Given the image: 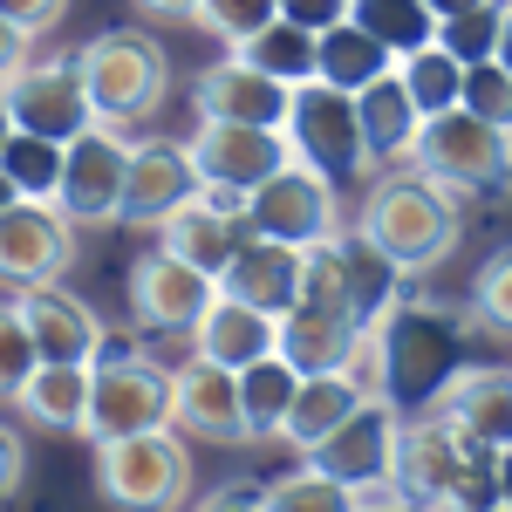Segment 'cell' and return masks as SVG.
<instances>
[{
    "label": "cell",
    "instance_id": "1",
    "mask_svg": "<svg viewBox=\"0 0 512 512\" xmlns=\"http://www.w3.org/2000/svg\"><path fill=\"white\" fill-rule=\"evenodd\" d=\"M355 233L376 239L403 274H424L437 260H451V246L465 239V205H458L451 185H437L431 171L396 164L369 185L362 212H355Z\"/></svg>",
    "mask_w": 512,
    "mask_h": 512
},
{
    "label": "cell",
    "instance_id": "2",
    "mask_svg": "<svg viewBox=\"0 0 512 512\" xmlns=\"http://www.w3.org/2000/svg\"><path fill=\"white\" fill-rule=\"evenodd\" d=\"M396 492H410L424 512H492L499 506V451L465 437L451 417L417 410V417H403Z\"/></svg>",
    "mask_w": 512,
    "mask_h": 512
},
{
    "label": "cell",
    "instance_id": "3",
    "mask_svg": "<svg viewBox=\"0 0 512 512\" xmlns=\"http://www.w3.org/2000/svg\"><path fill=\"white\" fill-rule=\"evenodd\" d=\"M376 342H383V396L396 410L403 403H424L431 410L437 390L458 376V328L444 308L424 301H396L390 315L376 321Z\"/></svg>",
    "mask_w": 512,
    "mask_h": 512
},
{
    "label": "cell",
    "instance_id": "4",
    "mask_svg": "<svg viewBox=\"0 0 512 512\" xmlns=\"http://www.w3.org/2000/svg\"><path fill=\"white\" fill-rule=\"evenodd\" d=\"M76 69L89 82V103H96V123H144L164 103V82H171V62L151 35H130V28H110L89 48H76Z\"/></svg>",
    "mask_w": 512,
    "mask_h": 512
},
{
    "label": "cell",
    "instance_id": "5",
    "mask_svg": "<svg viewBox=\"0 0 512 512\" xmlns=\"http://www.w3.org/2000/svg\"><path fill=\"white\" fill-rule=\"evenodd\" d=\"M96 492L117 512H178L192 492V451L171 431H137L96 444Z\"/></svg>",
    "mask_w": 512,
    "mask_h": 512
},
{
    "label": "cell",
    "instance_id": "6",
    "mask_svg": "<svg viewBox=\"0 0 512 512\" xmlns=\"http://www.w3.org/2000/svg\"><path fill=\"white\" fill-rule=\"evenodd\" d=\"M410 164L431 171L437 185H451V192H512V130L472 117L458 103L444 117H424Z\"/></svg>",
    "mask_w": 512,
    "mask_h": 512
},
{
    "label": "cell",
    "instance_id": "7",
    "mask_svg": "<svg viewBox=\"0 0 512 512\" xmlns=\"http://www.w3.org/2000/svg\"><path fill=\"white\" fill-rule=\"evenodd\" d=\"M287 144H294V158L315 164L321 178L342 192V185H362L376 164H369V144H362V117H355V96L349 89H335V82H301L294 89V103H287Z\"/></svg>",
    "mask_w": 512,
    "mask_h": 512
},
{
    "label": "cell",
    "instance_id": "8",
    "mask_svg": "<svg viewBox=\"0 0 512 512\" xmlns=\"http://www.w3.org/2000/svg\"><path fill=\"white\" fill-rule=\"evenodd\" d=\"M137 431H171V369L151 355L130 362H89V410H82V437L117 444Z\"/></svg>",
    "mask_w": 512,
    "mask_h": 512
},
{
    "label": "cell",
    "instance_id": "9",
    "mask_svg": "<svg viewBox=\"0 0 512 512\" xmlns=\"http://www.w3.org/2000/svg\"><path fill=\"white\" fill-rule=\"evenodd\" d=\"M396 451H403V410L390 396H369L342 431H328L308 451V465H321L328 478H342V485H355L369 499V492L396 485Z\"/></svg>",
    "mask_w": 512,
    "mask_h": 512
},
{
    "label": "cell",
    "instance_id": "10",
    "mask_svg": "<svg viewBox=\"0 0 512 512\" xmlns=\"http://www.w3.org/2000/svg\"><path fill=\"white\" fill-rule=\"evenodd\" d=\"M7 110H14V130L48 137V144H76L82 130H96V103H89V82H82L76 55L28 62L7 82Z\"/></svg>",
    "mask_w": 512,
    "mask_h": 512
},
{
    "label": "cell",
    "instance_id": "11",
    "mask_svg": "<svg viewBox=\"0 0 512 512\" xmlns=\"http://www.w3.org/2000/svg\"><path fill=\"white\" fill-rule=\"evenodd\" d=\"M246 226L260 239H280V246H321V239L342 233V219H335V185L321 178L315 164H287L274 171L260 192L246 198Z\"/></svg>",
    "mask_w": 512,
    "mask_h": 512
},
{
    "label": "cell",
    "instance_id": "12",
    "mask_svg": "<svg viewBox=\"0 0 512 512\" xmlns=\"http://www.w3.org/2000/svg\"><path fill=\"white\" fill-rule=\"evenodd\" d=\"M185 151H192L198 185H233V192H260L274 171L294 164L287 130H267V123H212V117H198V130L185 137Z\"/></svg>",
    "mask_w": 512,
    "mask_h": 512
},
{
    "label": "cell",
    "instance_id": "13",
    "mask_svg": "<svg viewBox=\"0 0 512 512\" xmlns=\"http://www.w3.org/2000/svg\"><path fill=\"white\" fill-rule=\"evenodd\" d=\"M69 260H76V219L55 198H14L0 212V280L41 287L69 274Z\"/></svg>",
    "mask_w": 512,
    "mask_h": 512
},
{
    "label": "cell",
    "instance_id": "14",
    "mask_svg": "<svg viewBox=\"0 0 512 512\" xmlns=\"http://www.w3.org/2000/svg\"><path fill=\"white\" fill-rule=\"evenodd\" d=\"M123 178H130V137H123L117 123H96V130H82L76 144H69L55 205L76 226H110L123 205Z\"/></svg>",
    "mask_w": 512,
    "mask_h": 512
},
{
    "label": "cell",
    "instance_id": "15",
    "mask_svg": "<svg viewBox=\"0 0 512 512\" xmlns=\"http://www.w3.org/2000/svg\"><path fill=\"white\" fill-rule=\"evenodd\" d=\"M219 301V280L205 274V267H192V260H178V253H144L137 267H130V315H137V328H185L192 335L198 315Z\"/></svg>",
    "mask_w": 512,
    "mask_h": 512
},
{
    "label": "cell",
    "instance_id": "16",
    "mask_svg": "<svg viewBox=\"0 0 512 512\" xmlns=\"http://www.w3.org/2000/svg\"><path fill=\"white\" fill-rule=\"evenodd\" d=\"M198 198V171L185 144H130V178H123V205H117V226H137V233H158L171 212H185Z\"/></svg>",
    "mask_w": 512,
    "mask_h": 512
},
{
    "label": "cell",
    "instance_id": "17",
    "mask_svg": "<svg viewBox=\"0 0 512 512\" xmlns=\"http://www.w3.org/2000/svg\"><path fill=\"white\" fill-rule=\"evenodd\" d=\"M171 424L205 437V444H253L246 403H239V369L205 362V355L171 369Z\"/></svg>",
    "mask_w": 512,
    "mask_h": 512
},
{
    "label": "cell",
    "instance_id": "18",
    "mask_svg": "<svg viewBox=\"0 0 512 512\" xmlns=\"http://www.w3.org/2000/svg\"><path fill=\"white\" fill-rule=\"evenodd\" d=\"M287 103H294V89L260 76L246 55H226V62L198 69V82H192V110L212 123H267V130H280Z\"/></svg>",
    "mask_w": 512,
    "mask_h": 512
},
{
    "label": "cell",
    "instance_id": "19",
    "mask_svg": "<svg viewBox=\"0 0 512 512\" xmlns=\"http://www.w3.org/2000/svg\"><path fill=\"white\" fill-rule=\"evenodd\" d=\"M301 280H308V246H280V239H246L233 253V267H226V294H239L246 308H260V315H294L301 308Z\"/></svg>",
    "mask_w": 512,
    "mask_h": 512
},
{
    "label": "cell",
    "instance_id": "20",
    "mask_svg": "<svg viewBox=\"0 0 512 512\" xmlns=\"http://www.w3.org/2000/svg\"><path fill=\"white\" fill-rule=\"evenodd\" d=\"M21 301V315H28V335H35L41 362H96V349H103V321H96V308L89 301H76L69 287H55V280H41V287H21L14 294Z\"/></svg>",
    "mask_w": 512,
    "mask_h": 512
},
{
    "label": "cell",
    "instance_id": "21",
    "mask_svg": "<svg viewBox=\"0 0 512 512\" xmlns=\"http://www.w3.org/2000/svg\"><path fill=\"white\" fill-rule=\"evenodd\" d=\"M437 417H451L465 437H478L485 451H506L512 444V369H478L465 362L431 403Z\"/></svg>",
    "mask_w": 512,
    "mask_h": 512
},
{
    "label": "cell",
    "instance_id": "22",
    "mask_svg": "<svg viewBox=\"0 0 512 512\" xmlns=\"http://www.w3.org/2000/svg\"><path fill=\"white\" fill-rule=\"evenodd\" d=\"M192 355L226 362V369H246V362H260V355H280V321L260 315V308H246L239 294L219 287V301H212L192 328Z\"/></svg>",
    "mask_w": 512,
    "mask_h": 512
},
{
    "label": "cell",
    "instance_id": "23",
    "mask_svg": "<svg viewBox=\"0 0 512 512\" xmlns=\"http://www.w3.org/2000/svg\"><path fill=\"white\" fill-rule=\"evenodd\" d=\"M253 239V226L246 219H233V212H219V205H205V198H192L185 212H171L158 226V246L164 253H178V260H192V267H205L212 280H226V267H233V253Z\"/></svg>",
    "mask_w": 512,
    "mask_h": 512
},
{
    "label": "cell",
    "instance_id": "24",
    "mask_svg": "<svg viewBox=\"0 0 512 512\" xmlns=\"http://www.w3.org/2000/svg\"><path fill=\"white\" fill-rule=\"evenodd\" d=\"M335 253H342V308H349V321L355 328H376L403 301V267L362 233H342Z\"/></svg>",
    "mask_w": 512,
    "mask_h": 512
},
{
    "label": "cell",
    "instance_id": "25",
    "mask_svg": "<svg viewBox=\"0 0 512 512\" xmlns=\"http://www.w3.org/2000/svg\"><path fill=\"white\" fill-rule=\"evenodd\" d=\"M355 117H362V144H369V164H410L417 151V130H424V110L410 103L403 76H383L369 89H355Z\"/></svg>",
    "mask_w": 512,
    "mask_h": 512
},
{
    "label": "cell",
    "instance_id": "26",
    "mask_svg": "<svg viewBox=\"0 0 512 512\" xmlns=\"http://www.w3.org/2000/svg\"><path fill=\"white\" fill-rule=\"evenodd\" d=\"M369 403V390L355 383L349 369H328V376H301V390H294V410H287V424H280V437L308 458L328 431H342L355 410Z\"/></svg>",
    "mask_w": 512,
    "mask_h": 512
},
{
    "label": "cell",
    "instance_id": "27",
    "mask_svg": "<svg viewBox=\"0 0 512 512\" xmlns=\"http://www.w3.org/2000/svg\"><path fill=\"white\" fill-rule=\"evenodd\" d=\"M355 342H362V328H355L349 315H335V308H315V301H301L294 315H280V355H287L301 376L349 369Z\"/></svg>",
    "mask_w": 512,
    "mask_h": 512
},
{
    "label": "cell",
    "instance_id": "28",
    "mask_svg": "<svg viewBox=\"0 0 512 512\" xmlns=\"http://www.w3.org/2000/svg\"><path fill=\"white\" fill-rule=\"evenodd\" d=\"M21 417H35L41 431H82V410H89V362H41L35 376L14 396Z\"/></svg>",
    "mask_w": 512,
    "mask_h": 512
},
{
    "label": "cell",
    "instance_id": "29",
    "mask_svg": "<svg viewBox=\"0 0 512 512\" xmlns=\"http://www.w3.org/2000/svg\"><path fill=\"white\" fill-rule=\"evenodd\" d=\"M390 69H396V55L369 35V28H355V21H335V28L315 41V76L335 82V89H349V96L369 89V82H383Z\"/></svg>",
    "mask_w": 512,
    "mask_h": 512
},
{
    "label": "cell",
    "instance_id": "30",
    "mask_svg": "<svg viewBox=\"0 0 512 512\" xmlns=\"http://www.w3.org/2000/svg\"><path fill=\"white\" fill-rule=\"evenodd\" d=\"M315 28H294L287 14L280 21H267L260 35H246L233 48V55H246L260 76H274V82H287V89H301V82H315Z\"/></svg>",
    "mask_w": 512,
    "mask_h": 512
},
{
    "label": "cell",
    "instance_id": "31",
    "mask_svg": "<svg viewBox=\"0 0 512 512\" xmlns=\"http://www.w3.org/2000/svg\"><path fill=\"white\" fill-rule=\"evenodd\" d=\"M294 390H301V369L287 355H260V362L239 369V403H246L253 437H280L287 410H294Z\"/></svg>",
    "mask_w": 512,
    "mask_h": 512
},
{
    "label": "cell",
    "instance_id": "32",
    "mask_svg": "<svg viewBox=\"0 0 512 512\" xmlns=\"http://www.w3.org/2000/svg\"><path fill=\"white\" fill-rule=\"evenodd\" d=\"M349 21H355V28H369V35L396 55V62H403V55H417V48H431L437 28H444L424 0H355Z\"/></svg>",
    "mask_w": 512,
    "mask_h": 512
},
{
    "label": "cell",
    "instance_id": "33",
    "mask_svg": "<svg viewBox=\"0 0 512 512\" xmlns=\"http://www.w3.org/2000/svg\"><path fill=\"white\" fill-rule=\"evenodd\" d=\"M396 76H403L410 103H417L424 117H444V110H458V103H465V62H458L444 41L417 48V55H403V62H396Z\"/></svg>",
    "mask_w": 512,
    "mask_h": 512
},
{
    "label": "cell",
    "instance_id": "34",
    "mask_svg": "<svg viewBox=\"0 0 512 512\" xmlns=\"http://www.w3.org/2000/svg\"><path fill=\"white\" fill-rule=\"evenodd\" d=\"M260 499H267V512H362V492L328 478L321 465H301V472L260 485Z\"/></svg>",
    "mask_w": 512,
    "mask_h": 512
},
{
    "label": "cell",
    "instance_id": "35",
    "mask_svg": "<svg viewBox=\"0 0 512 512\" xmlns=\"http://www.w3.org/2000/svg\"><path fill=\"white\" fill-rule=\"evenodd\" d=\"M62 158H69V144H48V137H28V130H14V137L0 144V171L21 185V198H55L62 192Z\"/></svg>",
    "mask_w": 512,
    "mask_h": 512
},
{
    "label": "cell",
    "instance_id": "36",
    "mask_svg": "<svg viewBox=\"0 0 512 512\" xmlns=\"http://www.w3.org/2000/svg\"><path fill=\"white\" fill-rule=\"evenodd\" d=\"M35 369H41V349H35V335H28L21 301H0V403H14Z\"/></svg>",
    "mask_w": 512,
    "mask_h": 512
},
{
    "label": "cell",
    "instance_id": "37",
    "mask_svg": "<svg viewBox=\"0 0 512 512\" xmlns=\"http://www.w3.org/2000/svg\"><path fill=\"white\" fill-rule=\"evenodd\" d=\"M465 110L485 117V123H499V130H512V69L499 55H485V62L465 69Z\"/></svg>",
    "mask_w": 512,
    "mask_h": 512
},
{
    "label": "cell",
    "instance_id": "38",
    "mask_svg": "<svg viewBox=\"0 0 512 512\" xmlns=\"http://www.w3.org/2000/svg\"><path fill=\"white\" fill-rule=\"evenodd\" d=\"M478 308V328H492V335H506L512 342V246L506 253H492L485 267H478V294H472Z\"/></svg>",
    "mask_w": 512,
    "mask_h": 512
},
{
    "label": "cell",
    "instance_id": "39",
    "mask_svg": "<svg viewBox=\"0 0 512 512\" xmlns=\"http://www.w3.org/2000/svg\"><path fill=\"white\" fill-rule=\"evenodd\" d=\"M198 21L226 41V48H239L246 35H260L267 21H280V0H205V7H198Z\"/></svg>",
    "mask_w": 512,
    "mask_h": 512
},
{
    "label": "cell",
    "instance_id": "40",
    "mask_svg": "<svg viewBox=\"0 0 512 512\" xmlns=\"http://www.w3.org/2000/svg\"><path fill=\"white\" fill-rule=\"evenodd\" d=\"M437 41H444L465 69H472V62H485V55L499 48V7H492V14H458V21H444V28H437Z\"/></svg>",
    "mask_w": 512,
    "mask_h": 512
},
{
    "label": "cell",
    "instance_id": "41",
    "mask_svg": "<svg viewBox=\"0 0 512 512\" xmlns=\"http://www.w3.org/2000/svg\"><path fill=\"white\" fill-rule=\"evenodd\" d=\"M355 0H280V14L294 21V28H315V35H328L335 21H349Z\"/></svg>",
    "mask_w": 512,
    "mask_h": 512
},
{
    "label": "cell",
    "instance_id": "42",
    "mask_svg": "<svg viewBox=\"0 0 512 512\" xmlns=\"http://www.w3.org/2000/svg\"><path fill=\"white\" fill-rule=\"evenodd\" d=\"M28 62H35V35H28L21 21H7V14H0V89L21 76Z\"/></svg>",
    "mask_w": 512,
    "mask_h": 512
},
{
    "label": "cell",
    "instance_id": "43",
    "mask_svg": "<svg viewBox=\"0 0 512 512\" xmlns=\"http://www.w3.org/2000/svg\"><path fill=\"white\" fill-rule=\"evenodd\" d=\"M0 14H7V21H21L28 35H48V28H62L69 0H0Z\"/></svg>",
    "mask_w": 512,
    "mask_h": 512
},
{
    "label": "cell",
    "instance_id": "44",
    "mask_svg": "<svg viewBox=\"0 0 512 512\" xmlns=\"http://www.w3.org/2000/svg\"><path fill=\"white\" fill-rule=\"evenodd\" d=\"M21 472H28V451H21V437L0 424V506L21 492Z\"/></svg>",
    "mask_w": 512,
    "mask_h": 512
},
{
    "label": "cell",
    "instance_id": "45",
    "mask_svg": "<svg viewBox=\"0 0 512 512\" xmlns=\"http://www.w3.org/2000/svg\"><path fill=\"white\" fill-rule=\"evenodd\" d=\"M198 512H267V499H260L253 485H226V492H212Z\"/></svg>",
    "mask_w": 512,
    "mask_h": 512
},
{
    "label": "cell",
    "instance_id": "46",
    "mask_svg": "<svg viewBox=\"0 0 512 512\" xmlns=\"http://www.w3.org/2000/svg\"><path fill=\"white\" fill-rule=\"evenodd\" d=\"M424 7H431L437 21H458V14H492L499 0H424Z\"/></svg>",
    "mask_w": 512,
    "mask_h": 512
},
{
    "label": "cell",
    "instance_id": "47",
    "mask_svg": "<svg viewBox=\"0 0 512 512\" xmlns=\"http://www.w3.org/2000/svg\"><path fill=\"white\" fill-rule=\"evenodd\" d=\"M362 512H424V506H417L410 492H396V485H390V492H369V499H362Z\"/></svg>",
    "mask_w": 512,
    "mask_h": 512
},
{
    "label": "cell",
    "instance_id": "48",
    "mask_svg": "<svg viewBox=\"0 0 512 512\" xmlns=\"http://www.w3.org/2000/svg\"><path fill=\"white\" fill-rule=\"evenodd\" d=\"M137 7H151V14H164V21H198L205 0H137Z\"/></svg>",
    "mask_w": 512,
    "mask_h": 512
},
{
    "label": "cell",
    "instance_id": "49",
    "mask_svg": "<svg viewBox=\"0 0 512 512\" xmlns=\"http://www.w3.org/2000/svg\"><path fill=\"white\" fill-rule=\"evenodd\" d=\"M492 55L512 69V0H499V48H492Z\"/></svg>",
    "mask_w": 512,
    "mask_h": 512
},
{
    "label": "cell",
    "instance_id": "50",
    "mask_svg": "<svg viewBox=\"0 0 512 512\" xmlns=\"http://www.w3.org/2000/svg\"><path fill=\"white\" fill-rule=\"evenodd\" d=\"M499 499H506V506H512V444H506V451H499Z\"/></svg>",
    "mask_w": 512,
    "mask_h": 512
},
{
    "label": "cell",
    "instance_id": "51",
    "mask_svg": "<svg viewBox=\"0 0 512 512\" xmlns=\"http://www.w3.org/2000/svg\"><path fill=\"white\" fill-rule=\"evenodd\" d=\"M14 137V110H7V89H0V144Z\"/></svg>",
    "mask_w": 512,
    "mask_h": 512
},
{
    "label": "cell",
    "instance_id": "52",
    "mask_svg": "<svg viewBox=\"0 0 512 512\" xmlns=\"http://www.w3.org/2000/svg\"><path fill=\"white\" fill-rule=\"evenodd\" d=\"M14 198H21V185H14V178H7V171H0V212H7V205H14Z\"/></svg>",
    "mask_w": 512,
    "mask_h": 512
},
{
    "label": "cell",
    "instance_id": "53",
    "mask_svg": "<svg viewBox=\"0 0 512 512\" xmlns=\"http://www.w3.org/2000/svg\"><path fill=\"white\" fill-rule=\"evenodd\" d=\"M492 512H512V506H506V499H499V506H492Z\"/></svg>",
    "mask_w": 512,
    "mask_h": 512
}]
</instances>
